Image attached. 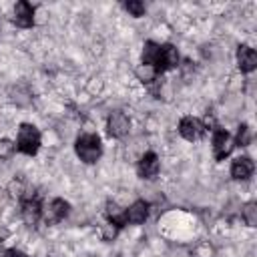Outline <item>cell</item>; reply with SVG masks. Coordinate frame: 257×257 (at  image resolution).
<instances>
[{
    "label": "cell",
    "instance_id": "obj_15",
    "mask_svg": "<svg viewBox=\"0 0 257 257\" xmlns=\"http://www.w3.org/2000/svg\"><path fill=\"white\" fill-rule=\"evenodd\" d=\"M249 141H251V131H249V126H247V124H241V126H239V131H237L235 145H239V147H247V145H249Z\"/></svg>",
    "mask_w": 257,
    "mask_h": 257
},
{
    "label": "cell",
    "instance_id": "obj_4",
    "mask_svg": "<svg viewBox=\"0 0 257 257\" xmlns=\"http://www.w3.org/2000/svg\"><path fill=\"white\" fill-rule=\"evenodd\" d=\"M68 209H70V205H68L64 199H52V201L46 205V209H42L44 223H48V225L60 223V221L68 215Z\"/></svg>",
    "mask_w": 257,
    "mask_h": 257
},
{
    "label": "cell",
    "instance_id": "obj_11",
    "mask_svg": "<svg viewBox=\"0 0 257 257\" xmlns=\"http://www.w3.org/2000/svg\"><path fill=\"white\" fill-rule=\"evenodd\" d=\"M237 64H239V68L243 72L255 70V66H257V54H255V50L251 46H247V44L239 46V50H237Z\"/></svg>",
    "mask_w": 257,
    "mask_h": 257
},
{
    "label": "cell",
    "instance_id": "obj_17",
    "mask_svg": "<svg viewBox=\"0 0 257 257\" xmlns=\"http://www.w3.org/2000/svg\"><path fill=\"white\" fill-rule=\"evenodd\" d=\"M14 145H12V141H8V139H0V159H8L12 153H14Z\"/></svg>",
    "mask_w": 257,
    "mask_h": 257
},
{
    "label": "cell",
    "instance_id": "obj_5",
    "mask_svg": "<svg viewBox=\"0 0 257 257\" xmlns=\"http://www.w3.org/2000/svg\"><path fill=\"white\" fill-rule=\"evenodd\" d=\"M233 149V141L225 128H213V155L217 161L225 159Z\"/></svg>",
    "mask_w": 257,
    "mask_h": 257
},
{
    "label": "cell",
    "instance_id": "obj_7",
    "mask_svg": "<svg viewBox=\"0 0 257 257\" xmlns=\"http://www.w3.org/2000/svg\"><path fill=\"white\" fill-rule=\"evenodd\" d=\"M159 169H161V165H159V157L155 153H145L137 165V173L141 179H155L159 175Z\"/></svg>",
    "mask_w": 257,
    "mask_h": 257
},
{
    "label": "cell",
    "instance_id": "obj_13",
    "mask_svg": "<svg viewBox=\"0 0 257 257\" xmlns=\"http://www.w3.org/2000/svg\"><path fill=\"white\" fill-rule=\"evenodd\" d=\"M124 213H126V223L139 225L149 217V205L145 201H135L128 209H124Z\"/></svg>",
    "mask_w": 257,
    "mask_h": 257
},
{
    "label": "cell",
    "instance_id": "obj_18",
    "mask_svg": "<svg viewBox=\"0 0 257 257\" xmlns=\"http://www.w3.org/2000/svg\"><path fill=\"white\" fill-rule=\"evenodd\" d=\"M243 215H245V221H247V225H255L257 223V219H255V203H249V205H245V209H243Z\"/></svg>",
    "mask_w": 257,
    "mask_h": 257
},
{
    "label": "cell",
    "instance_id": "obj_6",
    "mask_svg": "<svg viewBox=\"0 0 257 257\" xmlns=\"http://www.w3.org/2000/svg\"><path fill=\"white\" fill-rule=\"evenodd\" d=\"M179 133L187 141H197V139H201L205 135V124L195 116H185L179 122Z\"/></svg>",
    "mask_w": 257,
    "mask_h": 257
},
{
    "label": "cell",
    "instance_id": "obj_9",
    "mask_svg": "<svg viewBox=\"0 0 257 257\" xmlns=\"http://www.w3.org/2000/svg\"><path fill=\"white\" fill-rule=\"evenodd\" d=\"M14 24L20 26V28H30L34 24V8L26 2V0H20L16 6H14Z\"/></svg>",
    "mask_w": 257,
    "mask_h": 257
},
{
    "label": "cell",
    "instance_id": "obj_10",
    "mask_svg": "<svg viewBox=\"0 0 257 257\" xmlns=\"http://www.w3.org/2000/svg\"><path fill=\"white\" fill-rule=\"evenodd\" d=\"M42 215V207H40V201L36 197H26L22 201V219L28 223V225H34Z\"/></svg>",
    "mask_w": 257,
    "mask_h": 257
},
{
    "label": "cell",
    "instance_id": "obj_2",
    "mask_svg": "<svg viewBox=\"0 0 257 257\" xmlns=\"http://www.w3.org/2000/svg\"><path fill=\"white\" fill-rule=\"evenodd\" d=\"M16 149L24 155H36V151L40 149V131L34 124H26V122L20 124Z\"/></svg>",
    "mask_w": 257,
    "mask_h": 257
},
{
    "label": "cell",
    "instance_id": "obj_1",
    "mask_svg": "<svg viewBox=\"0 0 257 257\" xmlns=\"http://www.w3.org/2000/svg\"><path fill=\"white\" fill-rule=\"evenodd\" d=\"M76 155L80 157V161L84 163H96L102 155V145H100V139L92 133H84L76 139Z\"/></svg>",
    "mask_w": 257,
    "mask_h": 257
},
{
    "label": "cell",
    "instance_id": "obj_12",
    "mask_svg": "<svg viewBox=\"0 0 257 257\" xmlns=\"http://www.w3.org/2000/svg\"><path fill=\"white\" fill-rule=\"evenodd\" d=\"M253 169L255 167H253V161L249 157H239L231 165V175H233V179L243 181V179H249L253 175Z\"/></svg>",
    "mask_w": 257,
    "mask_h": 257
},
{
    "label": "cell",
    "instance_id": "obj_20",
    "mask_svg": "<svg viewBox=\"0 0 257 257\" xmlns=\"http://www.w3.org/2000/svg\"><path fill=\"white\" fill-rule=\"evenodd\" d=\"M4 253H6V251H4V243H2V239H0V257H4Z\"/></svg>",
    "mask_w": 257,
    "mask_h": 257
},
{
    "label": "cell",
    "instance_id": "obj_3",
    "mask_svg": "<svg viewBox=\"0 0 257 257\" xmlns=\"http://www.w3.org/2000/svg\"><path fill=\"white\" fill-rule=\"evenodd\" d=\"M179 64V52L173 44H163L159 48V56H157V62H155V74H161L165 70H171Z\"/></svg>",
    "mask_w": 257,
    "mask_h": 257
},
{
    "label": "cell",
    "instance_id": "obj_8",
    "mask_svg": "<svg viewBox=\"0 0 257 257\" xmlns=\"http://www.w3.org/2000/svg\"><path fill=\"white\" fill-rule=\"evenodd\" d=\"M128 126H131V122H128V116H126L124 112L114 110V112L108 116L106 128H108V135H110V137H114V139L124 137V135L128 133Z\"/></svg>",
    "mask_w": 257,
    "mask_h": 257
},
{
    "label": "cell",
    "instance_id": "obj_19",
    "mask_svg": "<svg viewBox=\"0 0 257 257\" xmlns=\"http://www.w3.org/2000/svg\"><path fill=\"white\" fill-rule=\"evenodd\" d=\"M4 257H28V255L22 253V251H18V249H8V251L4 253Z\"/></svg>",
    "mask_w": 257,
    "mask_h": 257
},
{
    "label": "cell",
    "instance_id": "obj_14",
    "mask_svg": "<svg viewBox=\"0 0 257 257\" xmlns=\"http://www.w3.org/2000/svg\"><path fill=\"white\" fill-rule=\"evenodd\" d=\"M106 219H108V223L114 225L116 229L128 225V223H126V213H124V209H120L116 203H106Z\"/></svg>",
    "mask_w": 257,
    "mask_h": 257
},
{
    "label": "cell",
    "instance_id": "obj_21",
    "mask_svg": "<svg viewBox=\"0 0 257 257\" xmlns=\"http://www.w3.org/2000/svg\"><path fill=\"white\" fill-rule=\"evenodd\" d=\"M4 201H6V197H4V191H0V205H4Z\"/></svg>",
    "mask_w": 257,
    "mask_h": 257
},
{
    "label": "cell",
    "instance_id": "obj_16",
    "mask_svg": "<svg viewBox=\"0 0 257 257\" xmlns=\"http://www.w3.org/2000/svg\"><path fill=\"white\" fill-rule=\"evenodd\" d=\"M124 8H126L133 16H143V14H145V4L139 2V0H128V2L124 4Z\"/></svg>",
    "mask_w": 257,
    "mask_h": 257
}]
</instances>
